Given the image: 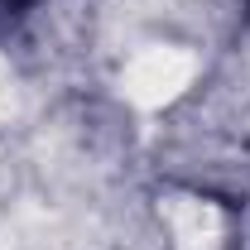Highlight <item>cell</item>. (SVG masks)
Wrapping results in <instances>:
<instances>
[{
    "label": "cell",
    "mask_w": 250,
    "mask_h": 250,
    "mask_svg": "<svg viewBox=\"0 0 250 250\" xmlns=\"http://www.w3.org/2000/svg\"><path fill=\"white\" fill-rule=\"evenodd\" d=\"M192 72H197V62L178 48H145L125 72V92L140 106H164L192 82Z\"/></svg>",
    "instance_id": "cell-1"
}]
</instances>
